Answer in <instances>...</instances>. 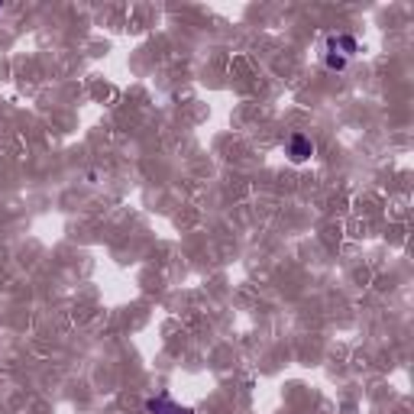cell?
Listing matches in <instances>:
<instances>
[{
  "mask_svg": "<svg viewBox=\"0 0 414 414\" xmlns=\"http://www.w3.org/2000/svg\"><path fill=\"white\" fill-rule=\"evenodd\" d=\"M146 414H194V411L179 405V401H172L169 395H156L146 401Z\"/></svg>",
  "mask_w": 414,
  "mask_h": 414,
  "instance_id": "6da1fadb",
  "label": "cell"
},
{
  "mask_svg": "<svg viewBox=\"0 0 414 414\" xmlns=\"http://www.w3.org/2000/svg\"><path fill=\"white\" fill-rule=\"evenodd\" d=\"M288 156H292V162H308L314 156V142L304 133H295L292 140H288Z\"/></svg>",
  "mask_w": 414,
  "mask_h": 414,
  "instance_id": "7a4b0ae2",
  "label": "cell"
},
{
  "mask_svg": "<svg viewBox=\"0 0 414 414\" xmlns=\"http://www.w3.org/2000/svg\"><path fill=\"white\" fill-rule=\"evenodd\" d=\"M337 49H343V58L353 56V52H356V39L353 36H333L330 39V52H337Z\"/></svg>",
  "mask_w": 414,
  "mask_h": 414,
  "instance_id": "3957f363",
  "label": "cell"
},
{
  "mask_svg": "<svg viewBox=\"0 0 414 414\" xmlns=\"http://www.w3.org/2000/svg\"><path fill=\"white\" fill-rule=\"evenodd\" d=\"M327 68H337V72H340V68H347V58L337 56V52H330V56H327Z\"/></svg>",
  "mask_w": 414,
  "mask_h": 414,
  "instance_id": "277c9868",
  "label": "cell"
}]
</instances>
